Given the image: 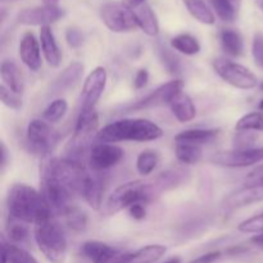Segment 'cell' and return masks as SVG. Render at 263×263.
Listing matches in <instances>:
<instances>
[{
  "label": "cell",
  "instance_id": "cell-1",
  "mask_svg": "<svg viewBox=\"0 0 263 263\" xmlns=\"http://www.w3.org/2000/svg\"><path fill=\"white\" fill-rule=\"evenodd\" d=\"M87 172L82 164L67 158H50L40 168V193L54 215H64L81 194Z\"/></svg>",
  "mask_w": 263,
  "mask_h": 263
},
{
  "label": "cell",
  "instance_id": "cell-2",
  "mask_svg": "<svg viewBox=\"0 0 263 263\" xmlns=\"http://www.w3.org/2000/svg\"><path fill=\"white\" fill-rule=\"evenodd\" d=\"M163 131L157 123L144 118H126L104 126L98 131V143L115 144L118 141H153L162 138Z\"/></svg>",
  "mask_w": 263,
  "mask_h": 263
},
{
  "label": "cell",
  "instance_id": "cell-3",
  "mask_svg": "<svg viewBox=\"0 0 263 263\" xmlns=\"http://www.w3.org/2000/svg\"><path fill=\"white\" fill-rule=\"evenodd\" d=\"M7 207L10 217L33 225L48 216H55L41 193L25 184L13 185L8 194Z\"/></svg>",
  "mask_w": 263,
  "mask_h": 263
},
{
  "label": "cell",
  "instance_id": "cell-4",
  "mask_svg": "<svg viewBox=\"0 0 263 263\" xmlns=\"http://www.w3.org/2000/svg\"><path fill=\"white\" fill-rule=\"evenodd\" d=\"M35 240L41 253L50 263H64L67 258V238L54 216L35 223Z\"/></svg>",
  "mask_w": 263,
  "mask_h": 263
},
{
  "label": "cell",
  "instance_id": "cell-5",
  "mask_svg": "<svg viewBox=\"0 0 263 263\" xmlns=\"http://www.w3.org/2000/svg\"><path fill=\"white\" fill-rule=\"evenodd\" d=\"M158 195L152 182L130 181L116 187L105 203V213L113 216L134 204H148Z\"/></svg>",
  "mask_w": 263,
  "mask_h": 263
},
{
  "label": "cell",
  "instance_id": "cell-6",
  "mask_svg": "<svg viewBox=\"0 0 263 263\" xmlns=\"http://www.w3.org/2000/svg\"><path fill=\"white\" fill-rule=\"evenodd\" d=\"M100 17L112 32H130L138 26L133 8L122 2H107L100 8Z\"/></svg>",
  "mask_w": 263,
  "mask_h": 263
},
{
  "label": "cell",
  "instance_id": "cell-7",
  "mask_svg": "<svg viewBox=\"0 0 263 263\" xmlns=\"http://www.w3.org/2000/svg\"><path fill=\"white\" fill-rule=\"evenodd\" d=\"M213 68L216 73L231 86L240 90L254 89L258 84L256 74L236 62L226 58H217L213 62Z\"/></svg>",
  "mask_w": 263,
  "mask_h": 263
},
{
  "label": "cell",
  "instance_id": "cell-8",
  "mask_svg": "<svg viewBox=\"0 0 263 263\" xmlns=\"http://www.w3.org/2000/svg\"><path fill=\"white\" fill-rule=\"evenodd\" d=\"M58 143V134L46 121L32 120L27 126V144L36 154L50 153Z\"/></svg>",
  "mask_w": 263,
  "mask_h": 263
},
{
  "label": "cell",
  "instance_id": "cell-9",
  "mask_svg": "<svg viewBox=\"0 0 263 263\" xmlns=\"http://www.w3.org/2000/svg\"><path fill=\"white\" fill-rule=\"evenodd\" d=\"M182 87H184V82L181 80H174V81L167 82V84L157 87L154 91L149 92L143 99L138 100V102L133 103L130 105H126L125 110L126 112H133V110H143L164 104L170 105L171 100L179 92L182 91Z\"/></svg>",
  "mask_w": 263,
  "mask_h": 263
},
{
  "label": "cell",
  "instance_id": "cell-10",
  "mask_svg": "<svg viewBox=\"0 0 263 263\" xmlns=\"http://www.w3.org/2000/svg\"><path fill=\"white\" fill-rule=\"evenodd\" d=\"M211 161L218 166L231 167V168L254 166L263 161V146L262 148H246L218 152L211 157Z\"/></svg>",
  "mask_w": 263,
  "mask_h": 263
},
{
  "label": "cell",
  "instance_id": "cell-11",
  "mask_svg": "<svg viewBox=\"0 0 263 263\" xmlns=\"http://www.w3.org/2000/svg\"><path fill=\"white\" fill-rule=\"evenodd\" d=\"M108 74L104 67H97L89 73L82 87L80 98V110L95 109V105L102 98L107 85Z\"/></svg>",
  "mask_w": 263,
  "mask_h": 263
},
{
  "label": "cell",
  "instance_id": "cell-12",
  "mask_svg": "<svg viewBox=\"0 0 263 263\" xmlns=\"http://www.w3.org/2000/svg\"><path fill=\"white\" fill-rule=\"evenodd\" d=\"M125 157L121 146L110 143H98L90 149L89 166L92 171L103 172L117 166Z\"/></svg>",
  "mask_w": 263,
  "mask_h": 263
},
{
  "label": "cell",
  "instance_id": "cell-13",
  "mask_svg": "<svg viewBox=\"0 0 263 263\" xmlns=\"http://www.w3.org/2000/svg\"><path fill=\"white\" fill-rule=\"evenodd\" d=\"M81 251L82 254L92 263H127L131 254L98 240L84 243Z\"/></svg>",
  "mask_w": 263,
  "mask_h": 263
},
{
  "label": "cell",
  "instance_id": "cell-14",
  "mask_svg": "<svg viewBox=\"0 0 263 263\" xmlns=\"http://www.w3.org/2000/svg\"><path fill=\"white\" fill-rule=\"evenodd\" d=\"M63 17V10L59 5H45L28 8L18 13V22L26 26H49Z\"/></svg>",
  "mask_w": 263,
  "mask_h": 263
},
{
  "label": "cell",
  "instance_id": "cell-15",
  "mask_svg": "<svg viewBox=\"0 0 263 263\" xmlns=\"http://www.w3.org/2000/svg\"><path fill=\"white\" fill-rule=\"evenodd\" d=\"M105 190V177L100 172L92 171L91 174L87 172L82 182L81 194L87 204L92 210L98 211L102 208L103 195Z\"/></svg>",
  "mask_w": 263,
  "mask_h": 263
},
{
  "label": "cell",
  "instance_id": "cell-16",
  "mask_svg": "<svg viewBox=\"0 0 263 263\" xmlns=\"http://www.w3.org/2000/svg\"><path fill=\"white\" fill-rule=\"evenodd\" d=\"M18 53H20L21 61L31 71L37 72L43 66L40 43L32 32H26L22 36L20 46H18Z\"/></svg>",
  "mask_w": 263,
  "mask_h": 263
},
{
  "label": "cell",
  "instance_id": "cell-17",
  "mask_svg": "<svg viewBox=\"0 0 263 263\" xmlns=\"http://www.w3.org/2000/svg\"><path fill=\"white\" fill-rule=\"evenodd\" d=\"M263 200V185H244L225 200V208L235 211Z\"/></svg>",
  "mask_w": 263,
  "mask_h": 263
},
{
  "label": "cell",
  "instance_id": "cell-18",
  "mask_svg": "<svg viewBox=\"0 0 263 263\" xmlns=\"http://www.w3.org/2000/svg\"><path fill=\"white\" fill-rule=\"evenodd\" d=\"M40 45L44 58L48 62L49 66L54 67V68L59 67L62 61V53L59 50L55 36H54L50 26H44L40 28Z\"/></svg>",
  "mask_w": 263,
  "mask_h": 263
},
{
  "label": "cell",
  "instance_id": "cell-19",
  "mask_svg": "<svg viewBox=\"0 0 263 263\" xmlns=\"http://www.w3.org/2000/svg\"><path fill=\"white\" fill-rule=\"evenodd\" d=\"M189 180V172L182 168H172L161 172L156 179L152 181L157 193L167 192V190L175 189L180 185L185 184Z\"/></svg>",
  "mask_w": 263,
  "mask_h": 263
},
{
  "label": "cell",
  "instance_id": "cell-20",
  "mask_svg": "<svg viewBox=\"0 0 263 263\" xmlns=\"http://www.w3.org/2000/svg\"><path fill=\"white\" fill-rule=\"evenodd\" d=\"M170 108H171V112L175 116V118L182 123L194 120L195 116H197V108H195L192 98L185 94L184 91L179 92L171 100Z\"/></svg>",
  "mask_w": 263,
  "mask_h": 263
},
{
  "label": "cell",
  "instance_id": "cell-21",
  "mask_svg": "<svg viewBox=\"0 0 263 263\" xmlns=\"http://www.w3.org/2000/svg\"><path fill=\"white\" fill-rule=\"evenodd\" d=\"M0 74H2L3 85L10 90V91L15 92V94L21 95L25 90V81H23L22 72L20 71L17 64L12 61H4L0 67Z\"/></svg>",
  "mask_w": 263,
  "mask_h": 263
},
{
  "label": "cell",
  "instance_id": "cell-22",
  "mask_svg": "<svg viewBox=\"0 0 263 263\" xmlns=\"http://www.w3.org/2000/svg\"><path fill=\"white\" fill-rule=\"evenodd\" d=\"M82 73H84V64L80 63V62H72L57 77L55 82L51 86L53 92H62L73 86L81 79Z\"/></svg>",
  "mask_w": 263,
  "mask_h": 263
},
{
  "label": "cell",
  "instance_id": "cell-23",
  "mask_svg": "<svg viewBox=\"0 0 263 263\" xmlns=\"http://www.w3.org/2000/svg\"><path fill=\"white\" fill-rule=\"evenodd\" d=\"M135 12L138 26L146 33L148 36H157L159 32V23L157 20L156 13L151 8L148 3H143L139 7L134 8Z\"/></svg>",
  "mask_w": 263,
  "mask_h": 263
},
{
  "label": "cell",
  "instance_id": "cell-24",
  "mask_svg": "<svg viewBox=\"0 0 263 263\" xmlns=\"http://www.w3.org/2000/svg\"><path fill=\"white\" fill-rule=\"evenodd\" d=\"M218 130L215 128H190V130L181 131L175 136L176 143H189L200 145L211 143L215 138H217Z\"/></svg>",
  "mask_w": 263,
  "mask_h": 263
},
{
  "label": "cell",
  "instance_id": "cell-25",
  "mask_svg": "<svg viewBox=\"0 0 263 263\" xmlns=\"http://www.w3.org/2000/svg\"><path fill=\"white\" fill-rule=\"evenodd\" d=\"M98 125H99V117H98L97 110H80L73 135L91 139L92 134L97 133Z\"/></svg>",
  "mask_w": 263,
  "mask_h": 263
},
{
  "label": "cell",
  "instance_id": "cell-26",
  "mask_svg": "<svg viewBox=\"0 0 263 263\" xmlns=\"http://www.w3.org/2000/svg\"><path fill=\"white\" fill-rule=\"evenodd\" d=\"M221 46L230 57H240L244 51V41L240 33L231 28L222 30L220 33Z\"/></svg>",
  "mask_w": 263,
  "mask_h": 263
},
{
  "label": "cell",
  "instance_id": "cell-27",
  "mask_svg": "<svg viewBox=\"0 0 263 263\" xmlns=\"http://www.w3.org/2000/svg\"><path fill=\"white\" fill-rule=\"evenodd\" d=\"M167 248L161 244H151L130 254L127 263H156L166 254Z\"/></svg>",
  "mask_w": 263,
  "mask_h": 263
},
{
  "label": "cell",
  "instance_id": "cell-28",
  "mask_svg": "<svg viewBox=\"0 0 263 263\" xmlns=\"http://www.w3.org/2000/svg\"><path fill=\"white\" fill-rule=\"evenodd\" d=\"M218 17L225 22H234L241 8V0H211Z\"/></svg>",
  "mask_w": 263,
  "mask_h": 263
},
{
  "label": "cell",
  "instance_id": "cell-29",
  "mask_svg": "<svg viewBox=\"0 0 263 263\" xmlns=\"http://www.w3.org/2000/svg\"><path fill=\"white\" fill-rule=\"evenodd\" d=\"M184 4L190 14L199 21L203 25H213L215 23V14L208 8L204 0H184Z\"/></svg>",
  "mask_w": 263,
  "mask_h": 263
},
{
  "label": "cell",
  "instance_id": "cell-30",
  "mask_svg": "<svg viewBox=\"0 0 263 263\" xmlns=\"http://www.w3.org/2000/svg\"><path fill=\"white\" fill-rule=\"evenodd\" d=\"M175 154L176 158L181 163L185 164H195L202 159L203 151L200 145L189 143H176L175 146Z\"/></svg>",
  "mask_w": 263,
  "mask_h": 263
},
{
  "label": "cell",
  "instance_id": "cell-31",
  "mask_svg": "<svg viewBox=\"0 0 263 263\" xmlns=\"http://www.w3.org/2000/svg\"><path fill=\"white\" fill-rule=\"evenodd\" d=\"M171 46L175 50L185 55H195L200 51V44L190 33H180L171 40Z\"/></svg>",
  "mask_w": 263,
  "mask_h": 263
},
{
  "label": "cell",
  "instance_id": "cell-32",
  "mask_svg": "<svg viewBox=\"0 0 263 263\" xmlns=\"http://www.w3.org/2000/svg\"><path fill=\"white\" fill-rule=\"evenodd\" d=\"M5 230H7L8 239L13 243H23L28 238L27 223L14 217H10V216L8 218Z\"/></svg>",
  "mask_w": 263,
  "mask_h": 263
},
{
  "label": "cell",
  "instance_id": "cell-33",
  "mask_svg": "<svg viewBox=\"0 0 263 263\" xmlns=\"http://www.w3.org/2000/svg\"><path fill=\"white\" fill-rule=\"evenodd\" d=\"M235 130L239 133H251V131H263V113L253 112L243 116L236 122Z\"/></svg>",
  "mask_w": 263,
  "mask_h": 263
},
{
  "label": "cell",
  "instance_id": "cell-34",
  "mask_svg": "<svg viewBox=\"0 0 263 263\" xmlns=\"http://www.w3.org/2000/svg\"><path fill=\"white\" fill-rule=\"evenodd\" d=\"M64 217H66V222L68 225V228L72 231H76V233H81L86 229L87 226V216L86 213L82 210H80L79 207H74L72 205L66 213H64Z\"/></svg>",
  "mask_w": 263,
  "mask_h": 263
},
{
  "label": "cell",
  "instance_id": "cell-35",
  "mask_svg": "<svg viewBox=\"0 0 263 263\" xmlns=\"http://www.w3.org/2000/svg\"><path fill=\"white\" fill-rule=\"evenodd\" d=\"M159 162V156L156 151H144L136 159V170L141 175H149L156 170Z\"/></svg>",
  "mask_w": 263,
  "mask_h": 263
},
{
  "label": "cell",
  "instance_id": "cell-36",
  "mask_svg": "<svg viewBox=\"0 0 263 263\" xmlns=\"http://www.w3.org/2000/svg\"><path fill=\"white\" fill-rule=\"evenodd\" d=\"M67 110H68V103L64 99H61V98H59V99L53 100V102L44 109V120H45L46 122L55 123L66 116Z\"/></svg>",
  "mask_w": 263,
  "mask_h": 263
},
{
  "label": "cell",
  "instance_id": "cell-37",
  "mask_svg": "<svg viewBox=\"0 0 263 263\" xmlns=\"http://www.w3.org/2000/svg\"><path fill=\"white\" fill-rule=\"evenodd\" d=\"M7 263H39L35 257L31 256L27 251L17 246H10V243H8L7 247Z\"/></svg>",
  "mask_w": 263,
  "mask_h": 263
},
{
  "label": "cell",
  "instance_id": "cell-38",
  "mask_svg": "<svg viewBox=\"0 0 263 263\" xmlns=\"http://www.w3.org/2000/svg\"><path fill=\"white\" fill-rule=\"evenodd\" d=\"M159 59H161L162 64H163L164 68L172 74L179 73L180 69H181V66H180V61L176 55H175L172 51H170L168 49L166 48H159L158 49Z\"/></svg>",
  "mask_w": 263,
  "mask_h": 263
},
{
  "label": "cell",
  "instance_id": "cell-39",
  "mask_svg": "<svg viewBox=\"0 0 263 263\" xmlns=\"http://www.w3.org/2000/svg\"><path fill=\"white\" fill-rule=\"evenodd\" d=\"M238 230L247 234H259L263 233V212L256 216L247 218L246 221L239 223Z\"/></svg>",
  "mask_w": 263,
  "mask_h": 263
},
{
  "label": "cell",
  "instance_id": "cell-40",
  "mask_svg": "<svg viewBox=\"0 0 263 263\" xmlns=\"http://www.w3.org/2000/svg\"><path fill=\"white\" fill-rule=\"evenodd\" d=\"M0 98H2V102L5 107L10 108L13 110H20L22 108V99L18 94L10 91L8 87H5L2 84L0 86Z\"/></svg>",
  "mask_w": 263,
  "mask_h": 263
},
{
  "label": "cell",
  "instance_id": "cell-41",
  "mask_svg": "<svg viewBox=\"0 0 263 263\" xmlns=\"http://www.w3.org/2000/svg\"><path fill=\"white\" fill-rule=\"evenodd\" d=\"M252 55L258 67L263 68V33L257 32L252 43Z\"/></svg>",
  "mask_w": 263,
  "mask_h": 263
},
{
  "label": "cell",
  "instance_id": "cell-42",
  "mask_svg": "<svg viewBox=\"0 0 263 263\" xmlns=\"http://www.w3.org/2000/svg\"><path fill=\"white\" fill-rule=\"evenodd\" d=\"M66 40L67 44H68L71 48L76 49L79 48L82 44V41H84V36H82V32L80 30H77V28L74 27H69L68 30L66 31Z\"/></svg>",
  "mask_w": 263,
  "mask_h": 263
},
{
  "label": "cell",
  "instance_id": "cell-43",
  "mask_svg": "<svg viewBox=\"0 0 263 263\" xmlns=\"http://www.w3.org/2000/svg\"><path fill=\"white\" fill-rule=\"evenodd\" d=\"M149 81V72L146 69H139L134 79V87L136 90H141L148 85Z\"/></svg>",
  "mask_w": 263,
  "mask_h": 263
},
{
  "label": "cell",
  "instance_id": "cell-44",
  "mask_svg": "<svg viewBox=\"0 0 263 263\" xmlns=\"http://www.w3.org/2000/svg\"><path fill=\"white\" fill-rule=\"evenodd\" d=\"M221 258V252H210V253H205L203 256L198 257V258L193 259L189 263H215L216 261Z\"/></svg>",
  "mask_w": 263,
  "mask_h": 263
},
{
  "label": "cell",
  "instance_id": "cell-45",
  "mask_svg": "<svg viewBox=\"0 0 263 263\" xmlns=\"http://www.w3.org/2000/svg\"><path fill=\"white\" fill-rule=\"evenodd\" d=\"M128 212H130V216L134 218V220H144L146 216V210L144 204H134L133 207L128 208Z\"/></svg>",
  "mask_w": 263,
  "mask_h": 263
},
{
  "label": "cell",
  "instance_id": "cell-46",
  "mask_svg": "<svg viewBox=\"0 0 263 263\" xmlns=\"http://www.w3.org/2000/svg\"><path fill=\"white\" fill-rule=\"evenodd\" d=\"M7 164H8V149L7 146H5V144L2 143V163H0V166H2V171H4Z\"/></svg>",
  "mask_w": 263,
  "mask_h": 263
},
{
  "label": "cell",
  "instance_id": "cell-47",
  "mask_svg": "<svg viewBox=\"0 0 263 263\" xmlns=\"http://www.w3.org/2000/svg\"><path fill=\"white\" fill-rule=\"evenodd\" d=\"M251 241L254 244V246L262 247L263 248V233H259L257 234V235H254L253 238L251 239Z\"/></svg>",
  "mask_w": 263,
  "mask_h": 263
},
{
  "label": "cell",
  "instance_id": "cell-48",
  "mask_svg": "<svg viewBox=\"0 0 263 263\" xmlns=\"http://www.w3.org/2000/svg\"><path fill=\"white\" fill-rule=\"evenodd\" d=\"M122 3H125L126 5H128L130 8H136L139 5H141L143 3H145V0H122Z\"/></svg>",
  "mask_w": 263,
  "mask_h": 263
},
{
  "label": "cell",
  "instance_id": "cell-49",
  "mask_svg": "<svg viewBox=\"0 0 263 263\" xmlns=\"http://www.w3.org/2000/svg\"><path fill=\"white\" fill-rule=\"evenodd\" d=\"M164 263H181V258L180 257H172V258H170L168 261H166Z\"/></svg>",
  "mask_w": 263,
  "mask_h": 263
},
{
  "label": "cell",
  "instance_id": "cell-50",
  "mask_svg": "<svg viewBox=\"0 0 263 263\" xmlns=\"http://www.w3.org/2000/svg\"><path fill=\"white\" fill-rule=\"evenodd\" d=\"M45 5H58L59 0H43Z\"/></svg>",
  "mask_w": 263,
  "mask_h": 263
},
{
  "label": "cell",
  "instance_id": "cell-51",
  "mask_svg": "<svg viewBox=\"0 0 263 263\" xmlns=\"http://www.w3.org/2000/svg\"><path fill=\"white\" fill-rule=\"evenodd\" d=\"M256 4H257V7H258L259 9L263 12V0H256Z\"/></svg>",
  "mask_w": 263,
  "mask_h": 263
},
{
  "label": "cell",
  "instance_id": "cell-52",
  "mask_svg": "<svg viewBox=\"0 0 263 263\" xmlns=\"http://www.w3.org/2000/svg\"><path fill=\"white\" fill-rule=\"evenodd\" d=\"M258 108H259V109H261V110H263V99L261 100V102H259V104H258Z\"/></svg>",
  "mask_w": 263,
  "mask_h": 263
},
{
  "label": "cell",
  "instance_id": "cell-53",
  "mask_svg": "<svg viewBox=\"0 0 263 263\" xmlns=\"http://www.w3.org/2000/svg\"><path fill=\"white\" fill-rule=\"evenodd\" d=\"M259 87H261V90H262V91H263V82H262L261 85H259Z\"/></svg>",
  "mask_w": 263,
  "mask_h": 263
}]
</instances>
